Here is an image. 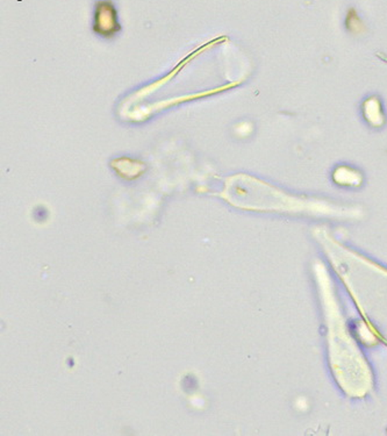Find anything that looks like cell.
I'll list each match as a JSON object with an SVG mask.
<instances>
[{"instance_id":"cell-1","label":"cell","mask_w":387,"mask_h":436,"mask_svg":"<svg viewBox=\"0 0 387 436\" xmlns=\"http://www.w3.org/2000/svg\"><path fill=\"white\" fill-rule=\"evenodd\" d=\"M94 31H97L98 34L108 36V38L115 35L119 31L117 10L111 3L101 1L98 5Z\"/></svg>"},{"instance_id":"cell-2","label":"cell","mask_w":387,"mask_h":436,"mask_svg":"<svg viewBox=\"0 0 387 436\" xmlns=\"http://www.w3.org/2000/svg\"><path fill=\"white\" fill-rule=\"evenodd\" d=\"M111 166L119 176L129 180L138 178L145 170V163L129 159V157L115 159L112 161Z\"/></svg>"}]
</instances>
